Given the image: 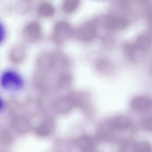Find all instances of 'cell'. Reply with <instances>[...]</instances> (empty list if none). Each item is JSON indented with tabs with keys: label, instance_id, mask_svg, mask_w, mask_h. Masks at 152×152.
Masks as SVG:
<instances>
[{
	"label": "cell",
	"instance_id": "5bb4252c",
	"mask_svg": "<svg viewBox=\"0 0 152 152\" xmlns=\"http://www.w3.org/2000/svg\"><path fill=\"white\" fill-rule=\"evenodd\" d=\"M103 44L105 46L107 47L112 46L115 43L114 38L110 37H104L102 39Z\"/></svg>",
	"mask_w": 152,
	"mask_h": 152
},
{
	"label": "cell",
	"instance_id": "4fadbf2b",
	"mask_svg": "<svg viewBox=\"0 0 152 152\" xmlns=\"http://www.w3.org/2000/svg\"><path fill=\"white\" fill-rule=\"evenodd\" d=\"M140 126L143 129L151 132L152 129V116L151 114L145 115L141 118L140 120Z\"/></svg>",
	"mask_w": 152,
	"mask_h": 152
},
{
	"label": "cell",
	"instance_id": "52a82bcc",
	"mask_svg": "<svg viewBox=\"0 0 152 152\" xmlns=\"http://www.w3.org/2000/svg\"><path fill=\"white\" fill-rule=\"evenodd\" d=\"M76 38L83 42H91L95 39L96 33L95 29L90 26L81 27L74 33Z\"/></svg>",
	"mask_w": 152,
	"mask_h": 152
},
{
	"label": "cell",
	"instance_id": "3957f363",
	"mask_svg": "<svg viewBox=\"0 0 152 152\" xmlns=\"http://www.w3.org/2000/svg\"><path fill=\"white\" fill-rule=\"evenodd\" d=\"M151 38L146 35H140L132 42L137 61L141 58L149 51L151 45Z\"/></svg>",
	"mask_w": 152,
	"mask_h": 152
},
{
	"label": "cell",
	"instance_id": "9a60e30c",
	"mask_svg": "<svg viewBox=\"0 0 152 152\" xmlns=\"http://www.w3.org/2000/svg\"><path fill=\"white\" fill-rule=\"evenodd\" d=\"M5 36L4 28L2 25L0 23V43L4 40Z\"/></svg>",
	"mask_w": 152,
	"mask_h": 152
},
{
	"label": "cell",
	"instance_id": "7c38bea8",
	"mask_svg": "<svg viewBox=\"0 0 152 152\" xmlns=\"http://www.w3.org/2000/svg\"><path fill=\"white\" fill-rule=\"evenodd\" d=\"M79 0H65L62 6L63 11L66 13H70L74 11L77 7Z\"/></svg>",
	"mask_w": 152,
	"mask_h": 152
},
{
	"label": "cell",
	"instance_id": "2e32d148",
	"mask_svg": "<svg viewBox=\"0 0 152 152\" xmlns=\"http://www.w3.org/2000/svg\"><path fill=\"white\" fill-rule=\"evenodd\" d=\"M2 101L1 99L0 98V110L1 109V108L2 107Z\"/></svg>",
	"mask_w": 152,
	"mask_h": 152
},
{
	"label": "cell",
	"instance_id": "9c48e42d",
	"mask_svg": "<svg viewBox=\"0 0 152 152\" xmlns=\"http://www.w3.org/2000/svg\"><path fill=\"white\" fill-rule=\"evenodd\" d=\"M94 67L97 72L103 74L111 72L113 68L111 62L104 57H99L96 59L94 63Z\"/></svg>",
	"mask_w": 152,
	"mask_h": 152
},
{
	"label": "cell",
	"instance_id": "5b68a950",
	"mask_svg": "<svg viewBox=\"0 0 152 152\" xmlns=\"http://www.w3.org/2000/svg\"><path fill=\"white\" fill-rule=\"evenodd\" d=\"M130 107L132 110L138 113H143L150 111L152 109L151 99L145 95H138L131 100Z\"/></svg>",
	"mask_w": 152,
	"mask_h": 152
},
{
	"label": "cell",
	"instance_id": "8fae6325",
	"mask_svg": "<svg viewBox=\"0 0 152 152\" xmlns=\"http://www.w3.org/2000/svg\"><path fill=\"white\" fill-rule=\"evenodd\" d=\"M38 11L41 16L48 17L51 16L54 14V9L53 6L50 4L44 3L39 5Z\"/></svg>",
	"mask_w": 152,
	"mask_h": 152
},
{
	"label": "cell",
	"instance_id": "8992f818",
	"mask_svg": "<svg viewBox=\"0 0 152 152\" xmlns=\"http://www.w3.org/2000/svg\"><path fill=\"white\" fill-rule=\"evenodd\" d=\"M24 38L31 42H36L39 39L41 35V30L39 24L34 22L27 25L23 31Z\"/></svg>",
	"mask_w": 152,
	"mask_h": 152
},
{
	"label": "cell",
	"instance_id": "ba28073f",
	"mask_svg": "<svg viewBox=\"0 0 152 152\" xmlns=\"http://www.w3.org/2000/svg\"><path fill=\"white\" fill-rule=\"evenodd\" d=\"M26 55V50L22 45L18 44L10 49L9 53L10 61L15 64H19L23 61Z\"/></svg>",
	"mask_w": 152,
	"mask_h": 152
},
{
	"label": "cell",
	"instance_id": "277c9868",
	"mask_svg": "<svg viewBox=\"0 0 152 152\" xmlns=\"http://www.w3.org/2000/svg\"><path fill=\"white\" fill-rule=\"evenodd\" d=\"M74 33L70 26L64 22L58 23L55 26L52 39L56 43L61 44L68 39Z\"/></svg>",
	"mask_w": 152,
	"mask_h": 152
},
{
	"label": "cell",
	"instance_id": "6da1fadb",
	"mask_svg": "<svg viewBox=\"0 0 152 152\" xmlns=\"http://www.w3.org/2000/svg\"><path fill=\"white\" fill-rule=\"evenodd\" d=\"M107 129L113 135L115 131H126L130 129L132 122L130 118L124 115L115 116L105 120Z\"/></svg>",
	"mask_w": 152,
	"mask_h": 152
},
{
	"label": "cell",
	"instance_id": "30bf717a",
	"mask_svg": "<svg viewBox=\"0 0 152 152\" xmlns=\"http://www.w3.org/2000/svg\"><path fill=\"white\" fill-rule=\"evenodd\" d=\"M132 149L135 152H151V146L145 140H140L134 142L132 146Z\"/></svg>",
	"mask_w": 152,
	"mask_h": 152
},
{
	"label": "cell",
	"instance_id": "7a4b0ae2",
	"mask_svg": "<svg viewBox=\"0 0 152 152\" xmlns=\"http://www.w3.org/2000/svg\"><path fill=\"white\" fill-rule=\"evenodd\" d=\"M0 83L4 89L15 91L22 88L23 81L22 77L18 73L13 71L8 70L5 72L1 75Z\"/></svg>",
	"mask_w": 152,
	"mask_h": 152
}]
</instances>
